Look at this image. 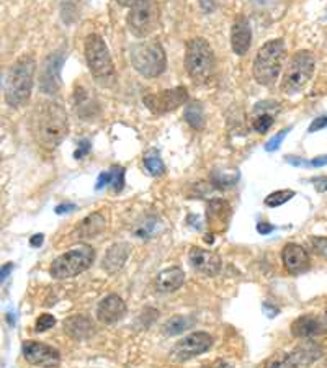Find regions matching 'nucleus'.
I'll use <instances>...</instances> for the list:
<instances>
[{"label":"nucleus","mask_w":327,"mask_h":368,"mask_svg":"<svg viewBox=\"0 0 327 368\" xmlns=\"http://www.w3.org/2000/svg\"><path fill=\"white\" fill-rule=\"evenodd\" d=\"M252 43V29L247 16L237 15L231 27V48L237 56H244Z\"/></svg>","instance_id":"17"},{"label":"nucleus","mask_w":327,"mask_h":368,"mask_svg":"<svg viewBox=\"0 0 327 368\" xmlns=\"http://www.w3.org/2000/svg\"><path fill=\"white\" fill-rule=\"evenodd\" d=\"M215 69V56L210 43L203 38H193L185 46V71L197 84H205Z\"/></svg>","instance_id":"5"},{"label":"nucleus","mask_w":327,"mask_h":368,"mask_svg":"<svg viewBox=\"0 0 327 368\" xmlns=\"http://www.w3.org/2000/svg\"><path fill=\"white\" fill-rule=\"evenodd\" d=\"M105 218L101 213H92L88 214L87 218L82 219V223L77 226V236L79 239L88 241L92 238H97V236L101 234L105 231Z\"/></svg>","instance_id":"26"},{"label":"nucleus","mask_w":327,"mask_h":368,"mask_svg":"<svg viewBox=\"0 0 327 368\" xmlns=\"http://www.w3.org/2000/svg\"><path fill=\"white\" fill-rule=\"evenodd\" d=\"M126 315V303L118 295H108L99 304L97 318L104 324L118 323Z\"/></svg>","instance_id":"19"},{"label":"nucleus","mask_w":327,"mask_h":368,"mask_svg":"<svg viewBox=\"0 0 327 368\" xmlns=\"http://www.w3.org/2000/svg\"><path fill=\"white\" fill-rule=\"evenodd\" d=\"M59 59L58 54H53L46 59L43 71H41V77H40V87L41 92L45 94H56L59 88Z\"/></svg>","instance_id":"22"},{"label":"nucleus","mask_w":327,"mask_h":368,"mask_svg":"<svg viewBox=\"0 0 327 368\" xmlns=\"http://www.w3.org/2000/svg\"><path fill=\"white\" fill-rule=\"evenodd\" d=\"M130 61L136 73H139L146 79H154L160 75L167 66L165 51L157 40L143 41V43L131 46Z\"/></svg>","instance_id":"4"},{"label":"nucleus","mask_w":327,"mask_h":368,"mask_svg":"<svg viewBox=\"0 0 327 368\" xmlns=\"http://www.w3.org/2000/svg\"><path fill=\"white\" fill-rule=\"evenodd\" d=\"M190 264L197 272L206 275V277H215L221 270V257L206 249L192 247L190 249Z\"/></svg>","instance_id":"16"},{"label":"nucleus","mask_w":327,"mask_h":368,"mask_svg":"<svg viewBox=\"0 0 327 368\" xmlns=\"http://www.w3.org/2000/svg\"><path fill=\"white\" fill-rule=\"evenodd\" d=\"M202 368H232V363H229L228 360H223V358H219V360L206 363V365H203Z\"/></svg>","instance_id":"40"},{"label":"nucleus","mask_w":327,"mask_h":368,"mask_svg":"<svg viewBox=\"0 0 327 368\" xmlns=\"http://www.w3.org/2000/svg\"><path fill=\"white\" fill-rule=\"evenodd\" d=\"M130 252H131L130 244L126 243L113 244L107 251V254H105L104 260H101V269L110 275L118 273L123 267H125L126 260H128L130 257Z\"/></svg>","instance_id":"20"},{"label":"nucleus","mask_w":327,"mask_h":368,"mask_svg":"<svg viewBox=\"0 0 327 368\" xmlns=\"http://www.w3.org/2000/svg\"><path fill=\"white\" fill-rule=\"evenodd\" d=\"M110 187H112L114 192L120 193L123 188H125V169L120 166H114L112 171H110Z\"/></svg>","instance_id":"31"},{"label":"nucleus","mask_w":327,"mask_h":368,"mask_svg":"<svg viewBox=\"0 0 327 368\" xmlns=\"http://www.w3.org/2000/svg\"><path fill=\"white\" fill-rule=\"evenodd\" d=\"M296 193L293 190H277V192L270 193L269 197L265 198V205L270 206V208H277V206L284 205L287 201H290Z\"/></svg>","instance_id":"30"},{"label":"nucleus","mask_w":327,"mask_h":368,"mask_svg":"<svg viewBox=\"0 0 327 368\" xmlns=\"http://www.w3.org/2000/svg\"><path fill=\"white\" fill-rule=\"evenodd\" d=\"M144 167H146V171L154 177H160L165 173V166L162 159L159 158V154H157L156 151L149 152V154L144 158Z\"/></svg>","instance_id":"29"},{"label":"nucleus","mask_w":327,"mask_h":368,"mask_svg":"<svg viewBox=\"0 0 327 368\" xmlns=\"http://www.w3.org/2000/svg\"><path fill=\"white\" fill-rule=\"evenodd\" d=\"M274 230H275V226H271L270 223H258L257 224V231L261 232V234H270V232Z\"/></svg>","instance_id":"44"},{"label":"nucleus","mask_w":327,"mask_h":368,"mask_svg":"<svg viewBox=\"0 0 327 368\" xmlns=\"http://www.w3.org/2000/svg\"><path fill=\"white\" fill-rule=\"evenodd\" d=\"M280 110V107L275 101H262L256 107V120H254V130L257 133L265 134L267 131L271 128L275 121V113Z\"/></svg>","instance_id":"25"},{"label":"nucleus","mask_w":327,"mask_h":368,"mask_svg":"<svg viewBox=\"0 0 327 368\" xmlns=\"http://www.w3.org/2000/svg\"><path fill=\"white\" fill-rule=\"evenodd\" d=\"M322 357V349L316 342L308 341L290 352H278L265 362V368H308Z\"/></svg>","instance_id":"8"},{"label":"nucleus","mask_w":327,"mask_h":368,"mask_svg":"<svg viewBox=\"0 0 327 368\" xmlns=\"http://www.w3.org/2000/svg\"><path fill=\"white\" fill-rule=\"evenodd\" d=\"M64 331L72 339L84 341L95 334V324L92 323V319L88 316L75 315L64 321Z\"/></svg>","instance_id":"21"},{"label":"nucleus","mask_w":327,"mask_h":368,"mask_svg":"<svg viewBox=\"0 0 327 368\" xmlns=\"http://www.w3.org/2000/svg\"><path fill=\"white\" fill-rule=\"evenodd\" d=\"M61 8H62V16H64V20L67 19V14H71L72 19H74V12L77 10V0H62Z\"/></svg>","instance_id":"35"},{"label":"nucleus","mask_w":327,"mask_h":368,"mask_svg":"<svg viewBox=\"0 0 327 368\" xmlns=\"http://www.w3.org/2000/svg\"><path fill=\"white\" fill-rule=\"evenodd\" d=\"M69 130L67 113L58 101H41L32 113V131L36 143L46 151H53L64 141Z\"/></svg>","instance_id":"1"},{"label":"nucleus","mask_w":327,"mask_h":368,"mask_svg":"<svg viewBox=\"0 0 327 368\" xmlns=\"http://www.w3.org/2000/svg\"><path fill=\"white\" fill-rule=\"evenodd\" d=\"M185 282V273L180 267H171L167 270H162L156 278V286L157 290L162 291V293H172L177 291L184 285Z\"/></svg>","instance_id":"24"},{"label":"nucleus","mask_w":327,"mask_h":368,"mask_svg":"<svg viewBox=\"0 0 327 368\" xmlns=\"http://www.w3.org/2000/svg\"><path fill=\"white\" fill-rule=\"evenodd\" d=\"M211 345H213V337L210 334L203 331L192 332L173 345L171 358L175 362H186L197 357V355L205 354L206 350H210Z\"/></svg>","instance_id":"12"},{"label":"nucleus","mask_w":327,"mask_h":368,"mask_svg":"<svg viewBox=\"0 0 327 368\" xmlns=\"http://www.w3.org/2000/svg\"><path fill=\"white\" fill-rule=\"evenodd\" d=\"M93 260H95V251H93L90 245L82 244L53 260L49 269L51 277L58 278V280L75 277V275L86 272L88 267H92Z\"/></svg>","instance_id":"6"},{"label":"nucleus","mask_w":327,"mask_h":368,"mask_svg":"<svg viewBox=\"0 0 327 368\" xmlns=\"http://www.w3.org/2000/svg\"><path fill=\"white\" fill-rule=\"evenodd\" d=\"M54 326H56V319H54L53 315H41L40 318L36 319L35 331L45 332V331H48V329H53Z\"/></svg>","instance_id":"33"},{"label":"nucleus","mask_w":327,"mask_h":368,"mask_svg":"<svg viewBox=\"0 0 327 368\" xmlns=\"http://www.w3.org/2000/svg\"><path fill=\"white\" fill-rule=\"evenodd\" d=\"M326 318H327V312H326ZM327 321V319H326Z\"/></svg>","instance_id":"48"},{"label":"nucleus","mask_w":327,"mask_h":368,"mask_svg":"<svg viewBox=\"0 0 327 368\" xmlns=\"http://www.w3.org/2000/svg\"><path fill=\"white\" fill-rule=\"evenodd\" d=\"M257 2L258 3H267V2H269V0H257Z\"/></svg>","instance_id":"47"},{"label":"nucleus","mask_w":327,"mask_h":368,"mask_svg":"<svg viewBox=\"0 0 327 368\" xmlns=\"http://www.w3.org/2000/svg\"><path fill=\"white\" fill-rule=\"evenodd\" d=\"M117 2L120 3L121 7H133V5H136V3L144 2V0H117Z\"/></svg>","instance_id":"46"},{"label":"nucleus","mask_w":327,"mask_h":368,"mask_svg":"<svg viewBox=\"0 0 327 368\" xmlns=\"http://www.w3.org/2000/svg\"><path fill=\"white\" fill-rule=\"evenodd\" d=\"M327 164V156H321V158H316L313 160H308V167H322Z\"/></svg>","instance_id":"42"},{"label":"nucleus","mask_w":327,"mask_h":368,"mask_svg":"<svg viewBox=\"0 0 327 368\" xmlns=\"http://www.w3.org/2000/svg\"><path fill=\"white\" fill-rule=\"evenodd\" d=\"M43 241H45L43 234H35L32 239H29V245H32V247H41V245H43Z\"/></svg>","instance_id":"45"},{"label":"nucleus","mask_w":327,"mask_h":368,"mask_svg":"<svg viewBox=\"0 0 327 368\" xmlns=\"http://www.w3.org/2000/svg\"><path fill=\"white\" fill-rule=\"evenodd\" d=\"M290 133V128H287V130H283V131H280V133L275 134L274 138L270 139L269 143H267L265 145V151H269V152H274V151H277L280 145H282V141L284 139V136H287V134Z\"/></svg>","instance_id":"34"},{"label":"nucleus","mask_w":327,"mask_h":368,"mask_svg":"<svg viewBox=\"0 0 327 368\" xmlns=\"http://www.w3.org/2000/svg\"><path fill=\"white\" fill-rule=\"evenodd\" d=\"M74 210H75V205H72V203H64V205L56 206V213L58 214L71 213V211H74Z\"/></svg>","instance_id":"43"},{"label":"nucleus","mask_w":327,"mask_h":368,"mask_svg":"<svg viewBox=\"0 0 327 368\" xmlns=\"http://www.w3.org/2000/svg\"><path fill=\"white\" fill-rule=\"evenodd\" d=\"M88 151H90V143H88L87 139H82V141L79 143L77 151L74 152V158H75V159H82L84 156L88 154Z\"/></svg>","instance_id":"36"},{"label":"nucleus","mask_w":327,"mask_h":368,"mask_svg":"<svg viewBox=\"0 0 327 368\" xmlns=\"http://www.w3.org/2000/svg\"><path fill=\"white\" fill-rule=\"evenodd\" d=\"M86 61L90 73L95 75L97 79H108L114 75V66L113 59L110 56V51L107 43L100 35L87 36L86 40Z\"/></svg>","instance_id":"10"},{"label":"nucleus","mask_w":327,"mask_h":368,"mask_svg":"<svg viewBox=\"0 0 327 368\" xmlns=\"http://www.w3.org/2000/svg\"><path fill=\"white\" fill-rule=\"evenodd\" d=\"M324 128H327V115L316 118V120L311 123V126H309V133H314V131H321Z\"/></svg>","instance_id":"37"},{"label":"nucleus","mask_w":327,"mask_h":368,"mask_svg":"<svg viewBox=\"0 0 327 368\" xmlns=\"http://www.w3.org/2000/svg\"><path fill=\"white\" fill-rule=\"evenodd\" d=\"M75 108L80 118L84 120H90L99 113V105H97L95 95L92 94L90 87H77L75 88Z\"/></svg>","instance_id":"23"},{"label":"nucleus","mask_w":327,"mask_h":368,"mask_svg":"<svg viewBox=\"0 0 327 368\" xmlns=\"http://www.w3.org/2000/svg\"><path fill=\"white\" fill-rule=\"evenodd\" d=\"M185 120L193 130L199 131L205 128V110L198 100L189 101L185 108Z\"/></svg>","instance_id":"27"},{"label":"nucleus","mask_w":327,"mask_h":368,"mask_svg":"<svg viewBox=\"0 0 327 368\" xmlns=\"http://www.w3.org/2000/svg\"><path fill=\"white\" fill-rule=\"evenodd\" d=\"M287 58V45L282 38L267 41L258 49L252 66V75L261 86H274L280 77L282 67Z\"/></svg>","instance_id":"3"},{"label":"nucleus","mask_w":327,"mask_h":368,"mask_svg":"<svg viewBox=\"0 0 327 368\" xmlns=\"http://www.w3.org/2000/svg\"><path fill=\"white\" fill-rule=\"evenodd\" d=\"M12 270H14V264H12V262H8V264H5L2 269H0V283L5 280L8 275L12 273Z\"/></svg>","instance_id":"41"},{"label":"nucleus","mask_w":327,"mask_h":368,"mask_svg":"<svg viewBox=\"0 0 327 368\" xmlns=\"http://www.w3.org/2000/svg\"><path fill=\"white\" fill-rule=\"evenodd\" d=\"M291 334L298 339H311V337L327 334V321L317 316H301L291 324Z\"/></svg>","instance_id":"18"},{"label":"nucleus","mask_w":327,"mask_h":368,"mask_svg":"<svg viewBox=\"0 0 327 368\" xmlns=\"http://www.w3.org/2000/svg\"><path fill=\"white\" fill-rule=\"evenodd\" d=\"M25 360L36 367H56L61 363V354L54 347L46 345L43 342L25 341L23 342Z\"/></svg>","instance_id":"13"},{"label":"nucleus","mask_w":327,"mask_h":368,"mask_svg":"<svg viewBox=\"0 0 327 368\" xmlns=\"http://www.w3.org/2000/svg\"><path fill=\"white\" fill-rule=\"evenodd\" d=\"M309 243H311L314 254H317L319 257H324V259H327V238H322V236H314V238L309 239Z\"/></svg>","instance_id":"32"},{"label":"nucleus","mask_w":327,"mask_h":368,"mask_svg":"<svg viewBox=\"0 0 327 368\" xmlns=\"http://www.w3.org/2000/svg\"><path fill=\"white\" fill-rule=\"evenodd\" d=\"M35 58L25 54L19 58L12 66L7 79L5 99L7 103L14 108H20L28 103L33 90V77H35Z\"/></svg>","instance_id":"2"},{"label":"nucleus","mask_w":327,"mask_h":368,"mask_svg":"<svg viewBox=\"0 0 327 368\" xmlns=\"http://www.w3.org/2000/svg\"><path fill=\"white\" fill-rule=\"evenodd\" d=\"M282 260L287 272L291 275L304 273L306 270H309V265H311V259H309V254L306 252V249L301 247L300 244L293 243L287 244L283 247Z\"/></svg>","instance_id":"15"},{"label":"nucleus","mask_w":327,"mask_h":368,"mask_svg":"<svg viewBox=\"0 0 327 368\" xmlns=\"http://www.w3.org/2000/svg\"><path fill=\"white\" fill-rule=\"evenodd\" d=\"M193 326V321L186 316H173L165 323L164 326V334L165 336H177V334H182L185 331H189Z\"/></svg>","instance_id":"28"},{"label":"nucleus","mask_w":327,"mask_h":368,"mask_svg":"<svg viewBox=\"0 0 327 368\" xmlns=\"http://www.w3.org/2000/svg\"><path fill=\"white\" fill-rule=\"evenodd\" d=\"M316 59L309 51H300L290 59L283 73L282 90L288 95L298 94L304 88L314 74Z\"/></svg>","instance_id":"7"},{"label":"nucleus","mask_w":327,"mask_h":368,"mask_svg":"<svg viewBox=\"0 0 327 368\" xmlns=\"http://www.w3.org/2000/svg\"><path fill=\"white\" fill-rule=\"evenodd\" d=\"M229 221H231V205L226 200L215 198V200L208 201L206 223L215 234L226 231Z\"/></svg>","instance_id":"14"},{"label":"nucleus","mask_w":327,"mask_h":368,"mask_svg":"<svg viewBox=\"0 0 327 368\" xmlns=\"http://www.w3.org/2000/svg\"><path fill=\"white\" fill-rule=\"evenodd\" d=\"M189 90L186 87H173L169 88V90H160L154 92V94H147L144 95V105L149 112L154 113V115H164V113L173 112L178 107L189 101Z\"/></svg>","instance_id":"11"},{"label":"nucleus","mask_w":327,"mask_h":368,"mask_svg":"<svg viewBox=\"0 0 327 368\" xmlns=\"http://www.w3.org/2000/svg\"><path fill=\"white\" fill-rule=\"evenodd\" d=\"M108 184H110V172H101L100 175H99V179H97L95 188L97 190H101V188L107 187Z\"/></svg>","instance_id":"39"},{"label":"nucleus","mask_w":327,"mask_h":368,"mask_svg":"<svg viewBox=\"0 0 327 368\" xmlns=\"http://www.w3.org/2000/svg\"><path fill=\"white\" fill-rule=\"evenodd\" d=\"M159 22L160 10L154 0H144V2L136 3L131 7L128 19H126L130 32L138 38L152 35L159 28Z\"/></svg>","instance_id":"9"},{"label":"nucleus","mask_w":327,"mask_h":368,"mask_svg":"<svg viewBox=\"0 0 327 368\" xmlns=\"http://www.w3.org/2000/svg\"><path fill=\"white\" fill-rule=\"evenodd\" d=\"M311 184L314 185V188H316L319 193L326 192L327 190V177L326 175L314 177V179H311Z\"/></svg>","instance_id":"38"}]
</instances>
